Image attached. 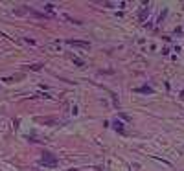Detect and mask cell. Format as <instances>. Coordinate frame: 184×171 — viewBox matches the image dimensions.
Masks as SVG:
<instances>
[{
	"label": "cell",
	"mask_w": 184,
	"mask_h": 171,
	"mask_svg": "<svg viewBox=\"0 0 184 171\" xmlns=\"http://www.w3.org/2000/svg\"><path fill=\"white\" fill-rule=\"evenodd\" d=\"M41 164L44 168H55L57 166V158H55V154H52L50 151H44L41 156Z\"/></svg>",
	"instance_id": "1"
},
{
	"label": "cell",
	"mask_w": 184,
	"mask_h": 171,
	"mask_svg": "<svg viewBox=\"0 0 184 171\" xmlns=\"http://www.w3.org/2000/svg\"><path fill=\"white\" fill-rule=\"evenodd\" d=\"M70 44H74V46H85V48H88V42H81V40H68Z\"/></svg>",
	"instance_id": "2"
},
{
	"label": "cell",
	"mask_w": 184,
	"mask_h": 171,
	"mask_svg": "<svg viewBox=\"0 0 184 171\" xmlns=\"http://www.w3.org/2000/svg\"><path fill=\"white\" fill-rule=\"evenodd\" d=\"M114 129H116L118 133H123V123H122V121H118V120H116V121H114Z\"/></svg>",
	"instance_id": "3"
},
{
	"label": "cell",
	"mask_w": 184,
	"mask_h": 171,
	"mask_svg": "<svg viewBox=\"0 0 184 171\" xmlns=\"http://www.w3.org/2000/svg\"><path fill=\"white\" fill-rule=\"evenodd\" d=\"M138 92H153L151 88H147V87H144V88H138Z\"/></svg>",
	"instance_id": "4"
}]
</instances>
